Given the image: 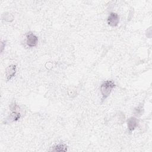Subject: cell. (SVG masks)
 I'll list each match as a JSON object with an SVG mask.
<instances>
[{
    "label": "cell",
    "instance_id": "6da1fadb",
    "mask_svg": "<svg viewBox=\"0 0 152 152\" xmlns=\"http://www.w3.org/2000/svg\"><path fill=\"white\" fill-rule=\"evenodd\" d=\"M115 86V84L112 80H107L102 83L100 86V91L103 97V99H105L109 96Z\"/></svg>",
    "mask_w": 152,
    "mask_h": 152
},
{
    "label": "cell",
    "instance_id": "ba28073f",
    "mask_svg": "<svg viewBox=\"0 0 152 152\" xmlns=\"http://www.w3.org/2000/svg\"><path fill=\"white\" fill-rule=\"evenodd\" d=\"M5 43L4 42H1V52L3 51V49H4L5 48Z\"/></svg>",
    "mask_w": 152,
    "mask_h": 152
},
{
    "label": "cell",
    "instance_id": "5b68a950",
    "mask_svg": "<svg viewBox=\"0 0 152 152\" xmlns=\"http://www.w3.org/2000/svg\"><path fill=\"white\" fill-rule=\"evenodd\" d=\"M128 128L129 131H132L135 129V128L138 126V121L135 117H131L128 119Z\"/></svg>",
    "mask_w": 152,
    "mask_h": 152
},
{
    "label": "cell",
    "instance_id": "8992f818",
    "mask_svg": "<svg viewBox=\"0 0 152 152\" xmlns=\"http://www.w3.org/2000/svg\"><path fill=\"white\" fill-rule=\"evenodd\" d=\"M21 117V114L18 112H17L16 110H13L12 112L10 114L9 116L7 118V120L10 122H14L18 121Z\"/></svg>",
    "mask_w": 152,
    "mask_h": 152
},
{
    "label": "cell",
    "instance_id": "52a82bcc",
    "mask_svg": "<svg viewBox=\"0 0 152 152\" xmlns=\"http://www.w3.org/2000/svg\"><path fill=\"white\" fill-rule=\"evenodd\" d=\"M53 151H66L67 150V147L66 145L63 144H59L55 147H53V148L52 149Z\"/></svg>",
    "mask_w": 152,
    "mask_h": 152
},
{
    "label": "cell",
    "instance_id": "3957f363",
    "mask_svg": "<svg viewBox=\"0 0 152 152\" xmlns=\"http://www.w3.org/2000/svg\"><path fill=\"white\" fill-rule=\"evenodd\" d=\"M107 21L109 26L112 27L116 26H118L119 21V15L116 13L111 12L107 18Z\"/></svg>",
    "mask_w": 152,
    "mask_h": 152
},
{
    "label": "cell",
    "instance_id": "7a4b0ae2",
    "mask_svg": "<svg viewBox=\"0 0 152 152\" xmlns=\"http://www.w3.org/2000/svg\"><path fill=\"white\" fill-rule=\"evenodd\" d=\"M38 38L31 32H29L26 35V43L30 47L36 46L37 44Z\"/></svg>",
    "mask_w": 152,
    "mask_h": 152
},
{
    "label": "cell",
    "instance_id": "277c9868",
    "mask_svg": "<svg viewBox=\"0 0 152 152\" xmlns=\"http://www.w3.org/2000/svg\"><path fill=\"white\" fill-rule=\"evenodd\" d=\"M17 67L15 65H11L8 66L5 69V75L7 80L9 81L11 80L15 74Z\"/></svg>",
    "mask_w": 152,
    "mask_h": 152
}]
</instances>
